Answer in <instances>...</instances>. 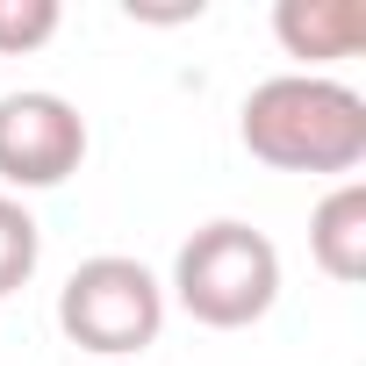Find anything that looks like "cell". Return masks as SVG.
<instances>
[{
    "label": "cell",
    "instance_id": "obj_1",
    "mask_svg": "<svg viewBox=\"0 0 366 366\" xmlns=\"http://www.w3.org/2000/svg\"><path fill=\"white\" fill-rule=\"evenodd\" d=\"M237 137L273 172H352L366 158V94L330 72H273L244 94Z\"/></svg>",
    "mask_w": 366,
    "mask_h": 366
},
{
    "label": "cell",
    "instance_id": "obj_2",
    "mask_svg": "<svg viewBox=\"0 0 366 366\" xmlns=\"http://www.w3.org/2000/svg\"><path fill=\"white\" fill-rule=\"evenodd\" d=\"M165 287L202 330H252L280 302V244L237 216H216L179 244Z\"/></svg>",
    "mask_w": 366,
    "mask_h": 366
},
{
    "label": "cell",
    "instance_id": "obj_3",
    "mask_svg": "<svg viewBox=\"0 0 366 366\" xmlns=\"http://www.w3.org/2000/svg\"><path fill=\"white\" fill-rule=\"evenodd\" d=\"M58 330L79 352L122 366V359L158 345V330H165V280L144 259H122V252L79 259L65 273V287H58Z\"/></svg>",
    "mask_w": 366,
    "mask_h": 366
},
{
    "label": "cell",
    "instance_id": "obj_4",
    "mask_svg": "<svg viewBox=\"0 0 366 366\" xmlns=\"http://www.w3.org/2000/svg\"><path fill=\"white\" fill-rule=\"evenodd\" d=\"M86 165V115L51 94V86H22L0 94V179L15 194H44Z\"/></svg>",
    "mask_w": 366,
    "mask_h": 366
},
{
    "label": "cell",
    "instance_id": "obj_5",
    "mask_svg": "<svg viewBox=\"0 0 366 366\" xmlns=\"http://www.w3.org/2000/svg\"><path fill=\"white\" fill-rule=\"evenodd\" d=\"M273 36H280L287 58L323 72V65H337V58H352L366 44V0H280Z\"/></svg>",
    "mask_w": 366,
    "mask_h": 366
},
{
    "label": "cell",
    "instance_id": "obj_6",
    "mask_svg": "<svg viewBox=\"0 0 366 366\" xmlns=\"http://www.w3.org/2000/svg\"><path fill=\"white\" fill-rule=\"evenodd\" d=\"M309 259L337 287L366 280V187H359V179H337V187L316 202V216H309Z\"/></svg>",
    "mask_w": 366,
    "mask_h": 366
},
{
    "label": "cell",
    "instance_id": "obj_7",
    "mask_svg": "<svg viewBox=\"0 0 366 366\" xmlns=\"http://www.w3.org/2000/svg\"><path fill=\"white\" fill-rule=\"evenodd\" d=\"M36 259H44V230H36V216H29L15 194H0V302H8L15 287H29Z\"/></svg>",
    "mask_w": 366,
    "mask_h": 366
},
{
    "label": "cell",
    "instance_id": "obj_8",
    "mask_svg": "<svg viewBox=\"0 0 366 366\" xmlns=\"http://www.w3.org/2000/svg\"><path fill=\"white\" fill-rule=\"evenodd\" d=\"M65 8L58 0H0V58H29L58 36Z\"/></svg>",
    "mask_w": 366,
    "mask_h": 366
}]
</instances>
